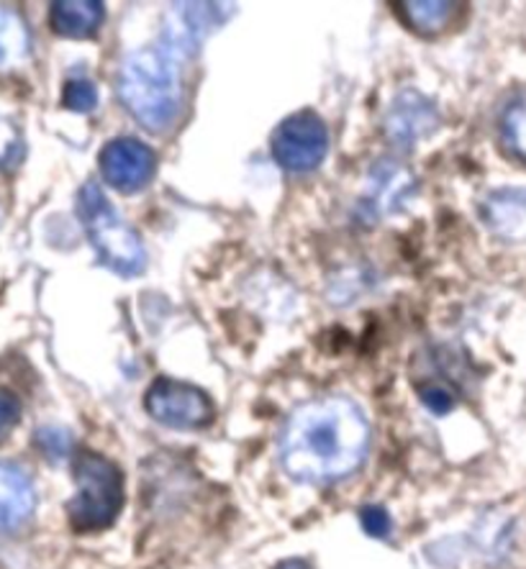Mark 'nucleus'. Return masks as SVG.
I'll return each mask as SVG.
<instances>
[{"label": "nucleus", "instance_id": "obj_21", "mask_svg": "<svg viewBox=\"0 0 526 569\" xmlns=\"http://www.w3.org/2000/svg\"><path fill=\"white\" fill-rule=\"evenodd\" d=\"M360 521H363V529H365L367 537L383 539V537H388V533H390V516L383 506L363 508Z\"/></svg>", "mask_w": 526, "mask_h": 569}, {"label": "nucleus", "instance_id": "obj_1", "mask_svg": "<svg viewBox=\"0 0 526 569\" xmlns=\"http://www.w3.org/2000/svg\"><path fill=\"white\" fill-rule=\"evenodd\" d=\"M370 423L347 398H321L300 406L280 437V465L296 482H331L363 465Z\"/></svg>", "mask_w": 526, "mask_h": 569}, {"label": "nucleus", "instance_id": "obj_2", "mask_svg": "<svg viewBox=\"0 0 526 569\" xmlns=\"http://www.w3.org/2000/svg\"><path fill=\"white\" fill-rule=\"evenodd\" d=\"M119 96L129 113L149 131H167L182 106L180 67L165 44L131 52L119 72Z\"/></svg>", "mask_w": 526, "mask_h": 569}, {"label": "nucleus", "instance_id": "obj_10", "mask_svg": "<svg viewBox=\"0 0 526 569\" xmlns=\"http://www.w3.org/2000/svg\"><path fill=\"white\" fill-rule=\"evenodd\" d=\"M37 506L31 477L13 462H0V531L23 526Z\"/></svg>", "mask_w": 526, "mask_h": 569}, {"label": "nucleus", "instance_id": "obj_16", "mask_svg": "<svg viewBox=\"0 0 526 569\" xmlns=\"http://www.w3.org/2000/svg\"><path fill=\"white\" fill-rule=\"evenodd\" d=\"M62 106L75 113H90L98 106V90L90 80L75 78L62 90Z\"/></svg>", "mask_w": 526, "mask_h": 569}, {"label": "nucleus", "instance_id": "obj_14", "mask_svg": "<svg viewBox=\"0 0 526 569\" xmlns=\"http://www.w3.org/2000/svg\"><path fill=\"white\" fill-rule=\"evenodd\" d=\"M29 54V29L19 13L0 11V70L23 62Z\"/></svg>", "mask_w": 526, "mask_h": 569}, {"label": "nucleus", "instance_id": "obj_5", "mask_svg": "<svg viewBox=\"0 0 526 569\" xmlns=\"http://www.w3.org/2000/svg\"><path fill=\"white\" fill-rule=\"evenodd\" d=\"M329 152V129L319 113L298 111L272 133V157L288 172H314Z\"/></svg>", "mask_w": 526, "mask_h": 569}, {"label": "nucleus", "instance_id": "obj_12", "mask_svg": "<svg viewBox=\"0 0 526 569\" xmlns=\"http://www.w3.org/2000/svg\"><path fill=\"white\" fill-rule=\"evenodd\" d=\"M483 219L500 237H519L526 231V190L504 188L490 192L483 206Z\"/></svg>", "mask_w": 526, "mask_h": 569}, {"label": "nucleus", "instance_id": "obj_3", "mask_svg": "<svg viewBox=\"0 0 526 569\" xmlns=\"http://www.w3.org/2000/svg\"><path fill=\"white\" fill-rule=\"evenodd\" d=\"M78 216L88 241L93 244L100 264L121 274V278H137L145 272L147 252L141 247L139 233L121 219L119 211L111 206L98 182H86L78 192Z\"/></svg>", "mask_w": 526, "mask_h": 569}, {"label": "nucleus", "instance_id": "obj_20", "mask_svg": "<svg viewBox=\"0 0 526 569\" xmlns=\"http://www.w3.org/2000/svg\"><path fill=\"white\" fill-rule=\"evenodd\" d=\"M21 418V403L19 398L13 396L11 390L0 388V441L11 437V431L16 429Z\"/></svg>", "mask_w": 526, "mask_h": 569}, {"label": "nucleus", "instance_id": "obj_6", "mask_svg": "<svg viewBox=\"0 0 526 569\" xmlns=\"http://www.w3.org/2000/svg\"><path fill=\"white\" fill-rule=\"evenodd\" d=\"M147 413L167 429H200L214 418L211 398L190 382L157 378L145 396Z\"/></svg>", "mask_w": 526, "mask_h": 569}, {"label": "nucleus", "instance_id": "obj_7", "mask_svg": "<svg viewBox=\"0 0 526 569\" xmlns=\"http://www.w3.org/2000/svg\"><path fill=\"white\" fill-rule=\"evenodd\" d=\"M98 167L103 180L119 192H139L152 182L157 172V154L145 141L119 137L100 149Z\"/></svg>", "mask_w": 526, "mask_h": 569}, {"label": "nucleus", "instance_id": "obj_8", "mask_svg": "<svg viewBox=\"0 0 526 569\" xmlns=\"http://www.w3.org/2000/svg\"><path fill=\"white\" fill-rule=\"evenodd\" d=\"M175 13L167 16V29L160 44L178 57H196L204 44L208 31H214L221 23L224 6L216 3H182L172 8Z\"/></svg>", "mask_w": 526, "mask_h": 569}, {"label": "nucleus", "instance_id": "obj_19", "mask_svg": "<svg viewBox=\"0 0 526 569\" xmlns=\"http://www.w3.org/2000/svg\"><path fill=\"white\" fill-rule=\"evenodd\" d=\"M37 443L47 457L62 459L67 455V449H70V433L64 429H57V426H47V429H41L37 433Z\"/></svg>", "mask_w": 526, "mask_h": 569}, {"label": "nucleus", "instance_id": "obj_22", "mask_svg": "<svg viewBox=\"0 0 526 569\" xmlns=\"http://www.w3.org/2000/svg\"><path fill=\"white\" fill-rule=\"evenodd\" d=\"M278 569H308V565L300 562V559H290V562H282Z\"/></svg>", "mask_w": 526, "mask_h": 569}, {"label": "nucleus", "instance_id": "obj_13", "mask_svg": "<svg viewBox=\"0 0 526 569\" xmlns=\"http://www.w3.org/2000/svg\"><path fill=\"white\" fill-rule=\"evenodd\" d=\"M408 27L419 33H439L447 29L449 19H453L455 3L447 0H406V3H396Z\"/></svg>", "mask_w": 526, "mask_h": 569}, {"label": "nucleus", "instance_id": "obj_9", "mask_svg": "<svg viewBox=\"0 0 526 569\" xmlns=\"http://www.w3.org/2000/svg\"><path fill=\"white\" fill-rule=\"evenodd\" d=\"M437 111H434L431 100L424 98L421 93H400L390 111L386 116V133L388 139L398 147H414L416 141L429 137V133L437 129Z\"/></svg>", "mask_w": 526, "mask_h": 569}, {"label": "nucleus", "instance_id": "obj_4", "mask_svg": "<svg viewBox=\"0 0 526 569\" xmlns=\"http://www.w3.org/2000/svg\"><path fill=\"white\" fill-rule=\"evenodd\" d=\"M78 492L67 503V516L78 531H100L116 521L123 506V475L111 459L82 451L75 462Z\"/></svg>", "mask_w": 526, "mask_h": 569}, {"label": "nucleus", "instance_id": "obj_17", "mask_svg": "<svg viewBox=\"0 0 526 569\" xmlns=\"http://www.w3.org/2000/svg\"><path fill=\"white\" fill-rule=\"evenodd\" d=\"M23 157V141L11 121L0 119V170H13Z\"/></svg>", "mask_w": 526, "mask_h": 569}, {"label": "nucleus", "instance_id": "obj_15", "mask_svg": "<svg viewBox=\"0 0 526 569\" xmlns=\"http://www.w3.org/2000/svg\"><path fill=\"white\" fill-rule=\"evenodd\" d=\"M500 139L508 152L526 164V96L506 108L500 119Z\"/></svg>", "mask_w": 526, "mask_h": 569}, {"label": "nucleus", "instance_id": "obj_18", "mask_svg": "<svg viewBox=\"0 0 526 569\" xmlns=\"http://www.w3.org/2000/svg\"><path fill=\"white\" fill-rule=\"evenodd\" d=\"M419 396H421V403L427 406L431 413H437V416H445V413H449L455 408L453 390H449L447 385H441V382L424 385V388L419 390Z\"/></svg>", "mask_w": 526, "mask_h": 569}, {"label": "nucleus", "instance_id": "obj_11", "mask_svg": "<svg viewBox=\"0 0 526 569\" xmlns=\"http://www.w3.org/2000/svg\"><path fill=\"white\" fill-rule=\"evenodd\" d=\"M103 11L106 8L98 0H60L49 8V23L60 37L86 39L100 29Z\"/></svg>", "mask_w": 526, "mask_h": 569}]
</instances>
